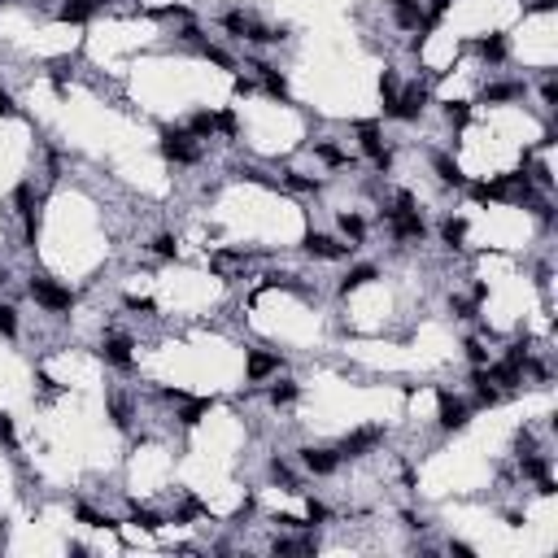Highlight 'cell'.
I'll list each match as a JSON object with an SVG mask.
<instances>
[{
  "instance_id": "1",
  "label": "cell",
  "mask_w": 558,
  "mask_h": 558,
  "mask_svg": "<svg viewBox=\"0 0 558 558\" xmlns=\"http://www.w3.org/2000/svg\"><path fill=\"white\" fill-rule=\"evenodd\" d=\"M31 297L40 301L44 310H70V306H74V292L61 288V284H53V279H44V275L31 279Z\"/></svg>"
},
{
  "instance_id": "31",
  "label": "cell",
  "mask_w": 558,
  "mask_h": 558,
  "mask_svg": "<svg viewBox=\"0 0 558 558\" xmlns=\"http://www.w3.org/2000/svg\"><path fill=\"white\" fill-rule=\"evenodd\" d=\"M467 358H471V362H475V367H480V362H485V349H480V345H475V340H467Z\"/></svg>"
},
{
  "instance_id": "24",
  "label": "cell",
  "mask_w": 558,
  "mask_h": 558,
  "mask_svg": "<svg viewBox=\"0 0 558 558\" xmlns=\"http://www.w3.org/2000/svg\"><path fill=\"white\" fill-rule=\"evenodd\" d=\"M0 332H5V336H13V332H18V319H13V310H9V306H0Z\"/></svg>"
},
{
  "instance_id": "34",
  "label": "cell",
  "mask_w": 558,
  "mask_h": 558,
  "mask_svg": "<svg viewBox=\"0 0 558 558\" xmlns=\"http://www.w3.org/2000/svg\"><path fill=\"white\" fill-rule=\"evenodd\" d=\"M0 541H5V523H0Z\"/></svg>"
},
{
  "instance_id": "33",
  "label": "cell",
  "mask_w": 558,
  "mask_h": 558,
  "mask_svg": "<svg viewBox=\"0 0 558 558\" xmlns=\"http://www.w3.org/2000/svg\"><path fill=\"white\" fill-rule=\"evenodd\" d=\"M13 114V100H9V92H0V118H9Z\"/></svg>"
},
{
  "instance_id": "20",
  "label": "cell",
  "mask_w": 558,
  "mask_h": 558,
  "mask_svg": "<svg viewBox=\"0 0 558 558\" xmlns=\"http://www.w3.org/2000/svg\"><path fill=\"white\" fill-rule=\"evenodd\" d=\"M511 96H523L519 83H497V88H485V100H511Z\"/></svg>"
},
{
  "instance_id": "8",
  "label": "cell",
  "mask_w": 558,
  "mask_h": 558,
  "mask_svg": "<svg viewBox=\"0 0 558 558\" xmlns=\"http://www.w3.org/2000/svg\"><path fill=\"white\" fill-rule=\"evenodd\" d=\"M441 427H449V432L467 427V401H458L453 393H441Z\"/></svg>"
},
{
  "instance_id": "22",
  "label": "cell",
  "mask_w": 558,
  "mask_h": 558,
  "mask_svg": "<svg viewBox=\"0 0 558 558\" xmlns=\"http://www.w3.org/2000/svg\"><path fill=\"white\" fill-rule=\"evenodd\" d=\"M437 170H441V179H445V184H463V170L453 166L449 158H437Z\"/></svg>"
},
{
  "instance_id": "30",
  "label": "cell",
  "mask_w": 558,
  "mask_h": 558,
  "mask_svg": "<svg viewBox=\"0 0 558 558\" xmlns=\"http://www.w3.org/2000/svg\"><path fill=\"white\" fill-rule=\"evenodd\" d=\"M306 511H310V519H319V523H323L327 515H332V511H327V506H323V501H310V506H306Z\"/></svg>"
},
{
  "instance_id": "18",
  "label": "cell",
  "mask_w": 558,
  "mask_h": 558,
  "mask_svg": "<svg viewBox=\"0 0 558 558\" xmlns=\"http://www.w3.org/2000/svg\"><path fill=\"white\" fill-rule=\"evenodd\" d=\"M441 236H445V244L458 249V244H463V236H467V222H463V218H449V222L441 227Z\"/></svg>"
},
{
  "instance_id": "23",
  "label": "cell",
  "mask_w": 558,
  "mask_h": 558,
  "mask_svg": "<svg viewBox=\"0 0 558 558\" xmlns=\"http://www.w3.org/2000/svg\"><path fill=\"white\" fill-rule=\"evenodd\" d=\"M319 158H323V162H332V166H345V162H349L336 144H319Z\"/></svg>"
},
{
  "instance_id": "19",
  "label": "cell",
  "mask_w": 558,
  "mask_h": 558,
  "mask_svg": "<svg viewBox=\"0 0 558 558\" xmlns=\"http://www.w3.org/2000/svg\"><path fill=\"white\" fill-rule=\"evenodd\" d=\"M206 415H210V401H188L179 419H184V423L192 427V423H201V419H206Z\"/></svg>"
},
{
  "instance_id": "5",
  "label": "cell",
  "mask_w": 558,
  "mask_h": 558,
  "mask_svg": "<svg viewBox=\"0 0 558 558\" xmlns=\"http://www.w3.org/2000/svg\"><path fill=\"white\" fill-rule=\"evenodd\" d=\"M423 105H427V88H405V92H397V105H393V118H405V122H415L419 114H423Z\"/></svg>"
},
{
  "instance_id": "13",
  "label": "cell",
  "mask_w": 558,
  "mask_h": 558,
  "mask_svg": "<svg viewBox=\"0 0 558 558\" xmlns=\"http://www.w3.org/2000/svg\"><path fill=\"white\" fill-rule=\"evenodd\" d=\"M379 271L371 266V262H362V266H353L345 279H340V292H353V288H362V284H371V279H375Z\"/></svg>"
},
{
  "instance_id": "16",
  "label": "cell",
  "mask_w": 558,
  "mask_h": 558,
  "mask_svg": "<svg viewBox=\"0 0 558 558\" xmlns=\"http://www.w3.org/2000/svg\"><path fill=\"white\" fill-rule=\"evenodd\" d=\"M188 131H192L196 140H210V136L218 131V122H214V114H192V118H188Z\"/></svg>"
},
{
  "instance_id": "10",
  "label": "cell",
  "mask_w": 558,
  "mask_h": 558,
  "mask_svg": "<svg viewBox=\"0 0 558 558\" xmlns=\"http://www.w3.org/2000/svg\"><path fill=\"white\" fill-rule=\"evenodd\" d=\"M100 353H105V362H114V367H131V340L126 336H109L100 345Z\"/></svg>"
},
{
  "instance_id": "25",
  "label": "cell",
  "mask_w": 558,
  "mask_h": 558,
  "mask_svg": "<svg viewBox=\"0 0 558 558\" xmlns=\"http://www.w3.org/2000/svg\"><path fill=\"white\" fill-rule=\"evenodd\" d=\"M109 410H114V423H118V427H126V423H131V405H126V401H114Z\"/></svg>"
},
{
  "instance_id": "2",
  "label": "cell",
  "mask_w": 558,
  "mask_h": 558,
  "mask_svg": "<svg viewBox=\"0 0 558 558\" xmlns=\"http://www.w3.org/2000/svg\"><path fill=\"white\" fill-rule=\"evenodd\" d=\"M379 441H384V432H379V427H358V432H349L345 441H340V458H362L367 449H375Z\"/></svg>"
},
{
  "instance_id": "14",
  "label": "cell",
  "mask_w": 558,
  "mask_h": 558,
  "mask_svg": "<svg viewBox=\"0 0 558 558\" xmlns=\"http://www.w3.org/2000/svg\"><path fill=\"white\" fill-rule=\"evenodd\" d=\"M271 371H279L275 353H249V379H266Z\"/></svg>"
},
{
  "instance_id": "11",
  "label": "cell",
  "mask_w": 558,
  "mask_h": 558,
  "mask_svg": "<svg viewBox=\"0 0 558 558\" xmlns=\"http://www.w3.org/2000/svg\"><path fill=\"white\" fill-rule=\"evenodd\" d=\"M393 13H397V22L401 27H423V9H419V0H393Z\"/></svg>"
},
{
  "instance_id": "29",
  "label": "cell",
  "mask_w": 558,
  "mask_h": 558,
  "mask_svg": "<svg viewBox=\"0 0 558 558\" xmlns=\"http://www.w3.org/2000/svg\"><path fill=\"white\" fill-rule=\"evenodd\" d=\"M136 523H140V528H162V519H158L153 511H136Z\"/></svg>"
},
{
  "instance_id": "27",
  "label": "cell",
  "mask_w": 558,
  "mask_h": 558,
  "mask_svg": "<svg viewBox=\"0 0 558 558\" xmlns=\"http://www.w3.org/2000/svg\"><path fill=\"white\" fill-rule=\"evenodd\" d=\"M153 253H162V258H174V236H158V240H153Z\"/></svg>"
},
{
  "instance_id": "15",
  "label": "cell",
  "mask_w": 558,
  "mask_h": 558,
  "mask_svg": "<svg viewBox=\"0 0 558 558\" xmlns=\"http://www.w3.org/2000/svg\"><path fill=\"white\" fill-rule=\"evenodd\" d=\"M96 9H100L96 0H66V5H61V18H66V22H88Z\"/></svg>"
},
{
  "instance_id": "21",
  "label": "cell",
  "mask_w": 558,
  "mask_h": 558,
  "mask_svg": "<svg viewBox=\"0 0 558 558\" xmlns=\"http://www.w3.org/2000/svg\"><path fill=\"white\" fill-rule=\"evenodd\" d=\"M292 397H297V384H292V379H284V384L271 388V401H275V405H288Z\"/></svg>"
},
{
  "instance_id": "6",
  "label": "cell",
  "mask_w": 558,
  "mask_h": 558,
  "mask_svg": "<svg viewBox=\"0 0 558 558\" xmlns=\"http://www.w3.org/2000/svg\"><path fill=\"white\" fill-rule=\"evenodd\" d=\"M358 140H362V153L375 166H388V153H384V140H379V126L375 122H358Z\"/></svg>"
},
{
  "instance_id": "7",
  "label": "cell",
  "mask_w": 558,
  "mask_h": 558,
  "mask_svg": "<svg viewBox=\"0 0 558 558\" xmlns=\"http://www.w3.org/2000/svg\"><path fill=\"white\" fill-rule=\"evenodd\" d=\"M301 463H306V471H314V475H332L336 471V463H340V453L336 449H301Z\"/></svg>"
},
{
  "instance_id": "17",
  "label": "cell",
  "mask_w": 558,
  "mask_h": 558,
  "mask_svg": "<svg viewBox=\"0 0 558 558\" xmlns=\"http://www.w3.org/2000/svg\"><path fill=\"white\" fill-rule=\"evenodd\" d=\"M340 232H345V236H349L353 244H358V240L367 236V222H362L358 214H340Z\"/></svg>"
},
{
  "instance_id": "3",
  "label": "cell",
  "mask_w": 558,
  "mask_h": 558,
  "mask_svg": "<svg viewBox=\"0 0 558 558\" xmlns=\"http://www.w3.org/2000/svg\"><path fill=\"white\" fill-rule=\"evenodd\" d=\"M192 140H196L192 131H166V140H162V153H166L170 162H196V158H201V148H196Z\"/></svg>"
},
{
  "instance_id": "28",
  "label": "cell",
  "mask_w": 558,
  "mask_h": 558,
  "mask_svg": "<svg viewBox=\"0 0 558 558\" xmlns=\"http://www.w3.org/2000/svg\"><path fill=\"white\" fill-rule=\"evenodd\" d=\"M284 184H288V188H297V192H314V188H319L314 179H301V174H288Z\"/></svg>"
},
{
  "instance_id": "4",
  "label": "cell",
  "mask_w": 558,
  "mask_h": 558,
  "mask_svg": "<svg viewBox=\"0 0 558 558\" xmlns=\"http://www.w3.org/2000/svg\"><path fill=\"white\" fill-rule=\"evenodd\" d=\"M388 227H393L397 240H423V232H427L415 210H388Z\"/></svg>"
},
{
  "instance_id": "12",
  "label": "cell",
  "mask_w": 558,
  "mask_h": 558,
  "mask_svg": "<svg viewBox=\"0 0 558 558\" xmlns=\"http://www.w3.org/2000/svg\"><path fill=\"white\" fill-rule=\"evenodd\" d=\"M475 48H480V57H485V61H493V66H497V61H506V53H511L501 35H485V40H480Z\"/></svg>"
},
{
  "instance_id": "26",
  "label": "cell",
  "mask_w": 558,
  "mask_h": 558,
  "mask_svg": "<svg viewBox=\"0 0 558 558\" xmlns=\"http://www.w3.org/2000/svg\"><path fill=\"white\" fill-rule=\"evenodd\" d=\"M445 118H449V126H463L467 122V105H445Z\"/></svg>"
},
{
  "instance_id": "32",
  "label": "cell",
  "mask_w": 558,
  "mask_h": 558,
  "mask_svg": "<svg viewBox=\"0 0 558 558\" xmlns=\"http://www.w3.org/2000/svg\"><path fill=\"white\" fill-rule=\"evenodd\" d=\"M0 441H13V423L5 415H0Z\"/></svg>"
},
{
  "instance_id": "9",
  "label": "cell",
  "mask_w": 558,
  "mask_h": 558,
  "mask_svg": "<svg viewBox=\"0 0 558 558\" xmlns=\"http://www.w3.org/2000/svg\"><path fill=\"white\" fill-rule=\"evenodd\" d=\"M306 253H310V258H345V244L340 240H332V236H319V232H310L306 236Z\"/></svg>"
}]
</instances>
